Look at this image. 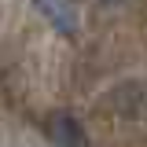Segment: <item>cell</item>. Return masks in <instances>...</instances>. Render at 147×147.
Returning a JSON list of instances; mask_svg holds the SVG:
<instances>
[{
	"instance_id": "cell-1",
	"label": "cell",
	"mask_w": 147,
	"mask_h": 147,
	"mask_svg": "<svg viewBox=\"0 0 147 147\" xmlns=\"http://www.w3.org/2000/svg\"><path fill=\"white\" fill-rule=\"evenodd\" d=\"M40 15L48 18V26H52L55 33H63V37H77V4L74 0H30Z\"/></svg>"
},
{
	"instance_id": "cell-2",
	"label": "cell",
	"mask_w": 147,
	"mask_h": 147,
	"mask_svg": "<svg viewBox=\"0 0 147 147\" xmlns=\"http://www.w3.org/2000/svg\"><path fill=\"white\" fill-rule=\"evenodd\" d=\"M48 140L55 147H85L88 144L85 129H81V121L74 114H52L48 118Z\"/></svg>"
}]
</instances>
